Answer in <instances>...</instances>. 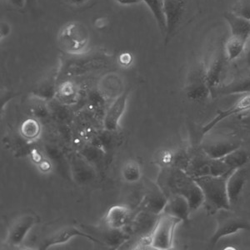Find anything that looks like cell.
<instances>
[{
	"instance_id": "3957f363",
	"label": "cell",
	"mask_w": 250,
	"mask_h": 250,
	"mask_svg": "<svg viewBox=\"0 0 250 250\" xmlns=\"http://www.w3.org/2000/svg\"><path fill=\"white\" fill-rule=\"evenodd\" d=\"M228 177L205 176L197 178V184L202 190L204 206L208 214L219 211L229 210L231 208L227 190Z\"/></svg>"
},
{
	"instance_id": "f546056e",
	"label": "cell",
	"mask_w": 250,
	"mask_h": 250,
	"mask_svg": "<svg viewBox=\"0 0 250 250\" xmlns=\"http://www.w3.org/2000/svg\"><path fill=\"white\" fill-rule=\"evenodd\" d=\"M95 24L98 28H104L107 25V20L105 19H100V20H96Z\"/></svg>"
},
{
	"instance_id": "4dcf8cb0",
	"label": "cell",
	"mask_w": 250,
	"mask_h": 250,
	"mask_svg": "<svg viewBox=\"0 0 250 250\" xmlns=\"http://www.w3.org/2000/svg\"><path fill=\"white\" fill-rule=\"evenodd\" d=\"M247 62L248 64H249V65H250V49H249V51H248L247 54Z\"/></svg>"
},
{
	"instance_id": "e0dca14e",
	"label": "cell",
	"mask_w": 250,
	"mask_h": 250,
	"mask_svg": "<svg viewBox=\"0 0 250 250\" xmlns=\"http://www.w3.org/2000/svg\"><path fill=\"white\" fill-rule=\"evenodd\" d=\"M250 110V94H246L239 99V101L233 104L231 108H228L226 110L219 111L216 116L208 123L203 128V134H207L211 129H213L218 124L227 119L229 117L233 116L234 114H241L245 111Z\"/></svg>"
},
{
	"instance_id": "ba28073f",
	"label": "cell",
	"mask_w": 250,
	"mask_h": 250,
	"mask_svg": "<svg viewBox=\"0 0 250 250\" xmlns=\"http://www.w3.org/2000/svg\"><path fill=\"white\" fill-rule=\"evenodd\" d=\"M159 215L148 211L140 209L133 216L127 227L128 233H130V235L136 236L140 239H144L145 242H147L148 245V238L154 230Z\"/></svg>"
},
{
	"instance_id": "6da1fadb",
	"label": "cell",
	"mask_w": 250,
	"mask_h": 250,
	"mask_svg": "<svg viewBox=\"0 0 250 250\" xmlns=\"http://www.w3.org/2000/svg\"><path fill=\"white\" fill-rule=\"evenodd\" d=\"M156 183L167 198L173 195L185 197L189 203L192 212L204 205L201 188L195 179L181 168L173 166L161 167Z\"/></svg>"
},
{
	"instance_id": "7402d4cb",
	"label": "cell",
	"mask_w": 250,
	"mask_h": 250,
	"mask_svg": "<svg viewBox=\"0 0 250 250\" xmlns=\"http://www.w3.org/2000/svg\"><path fill=\"white\" fill-rule=\"evenodd\" d=\"M123 179L128 184H134L141 179V168L139 163L129 160L123 166Z\"/></svg>"
},
{
	"instance_id": "2e32d148",
	"label": "cell",
	"mask_w": 250,
	"mask_h": 250,
	"mask_svg": "<svg viewBox=\"0 0 250 250\" xmlns=\"http://www.w3.org/2000/svg\"><path fill=\"white\" fill-rule=\"evenodd\" d=\"M239 148H240L239 143L229 139H218L206 141L202 145V150L208 156L217 159H222Z\"/></svg>"
},
{
	"instance_id": "277c9868",
	"label": "cell",
	"mask_w": 250,
	"mask_h": 250,
	"mask_svg": "<svg viewBox=\"0 0 250 250\" xmlns=\"http://www.w3.org/2000/svg\"><path fill=\"white\" fill-rule=\"evenodd\" d=\"M181 220L167 213H162L154 230L148 239V247L154 250H170L173 246L174 231Z\"/></svg>"
},
{
	"instance_id": "7a4b0ae2",
	"label": "cell",
	"mask_w": 250,
	"mask_h": 250,
	"mask_svg": "<svg viewBox=\"0 0 250 250\" xmlns=\"http://www.w3.org/2000/svg\"><path fill=\"white\" fill-rule=\"evenodd\" d=\"M164 12L167 44L196 17L199 12V0H164Z\"/></svg>"
},
{
	"instance_id": "9c48e42d",
	"label": "cell",
	"mask_w": 250,
	"mask_h": 250,
	"mask_svg": "<svg viewBox=\"0 0 250 250\" xmlns=\"http://www.w3.org/2000/svg\"><path fill=\"white\" fill-rule=\"evenodd\" d=\"M168 198L166 197L162 189L157 183L147 182L146 189L143 197L142 202L140 205V209L148 211L155 214H161Z\"/></svg>"
},
{
	"instance_id": "7c38bea8",
	"label": "cell",
	"mask_w": 250,
	"mask_h": 250,
	"mask_svg": "<svg viewBox=\"0 0 250 250\" xmlns=\"http://www.w3.org/2000/svg\"><path fill=\"white\" fill-rule=\"evenodd\" d=\"M241 230L250 232V224L249 222L238 217H222L218 221L216 231L211 237V245H215L222 238L233 235Z\"/></svg>"
},
{
	"instance_id": "1f68e13d",
	"label": "cell",
	"mask_w": 250,
	"mask_h": 250,
	"mask_svg": "<svg viewBox=\"0 0 250 250\" xmlns=\"http://www.w3.org/2000/svg\"><path fill=\"white\" fill-rule=\"evenodd\" d=\"M26 1H27V5H29V4L32 3V1H34V0H26Z\"/></svg>"
},
{
	"instance_id": "d4e9b609",
	"label": "cell",
	"mask_w": 250,
	"mask_h": 250,
	"mask_svg": "<svg viewBox=\"0 0 250 250\" xmlns=\"http://www.w3.org/2000/svg\"><path fill=\"white\" fill-rule=\"evenodd\" d=\"M231 12L237 16L250 20V0H238Z\"/></svg>"
},
{
	"instance_id": "83f0119b",
	"label": "cell",
	"mask_w": 250,
	"mask_h": 250,
	"mask_svg": "<svg viewBox=\"0 0 250 250\" xmlns=\"http://www.w3.org/2000/svg\"><path fill=\"white\" fill-rule=\"evenodd\" d=\"M8 2L18 9H23V7L27 4L26 0H8Z\"/></svg>"
},
{
	"instance_id": "cb8c5ba5",
	"label": "cell",
	"mask_w": 250,
	"mask_h": 250,
	"mask_svg": "<svg viewBox=\"0 0 250 250\" xmlns=\"http://www.w3.org/2000/svg\"><path fill=\"white\" fill-rule=\"evenodd\" d=\"M40 126L34 120H27L21 127V133L28 140H34L40 134Z\"/></svg>"
},
{
	"instance_id": "8992f818",
	"label": "cell",
	"mask_w": 250,
	"mask_h": 250,
	"mask_svg": "<svg viewBox=\"0 0 250 250\" xmlns=\"http://www.w3.org/2000/svg\"><path fill=\"white\" fill-rule=\"evenodd\" d=\"M224 43H217V45L212 50L208 62L205 64L208 84L211 91L221 85L226 74L227 62H229L225 55Z\"/></svg>"
},
{
	"instance_id": "4316f807",
	"label": "cell",
	"mask_w": 250,
	"mask_h": 250,
	"mask_svg": "<svg viewBox=\"0 0 250 250\" xmlns=\"http://www.w3.org/2000/svg\"><path fill=\"white\" fill-rule=\"evenodd\" d=\"M63 1L72 7H83L91 0H63Z\"/></svg>"
},
{
	"instance_id": "603a6c76",
	"label": "cell",
	"mask_w": 250,
	"mask_h": 250,
	"mask_svg": "<svg viewBox=\"0 0 250 250\" xmlns=\"http://www.w3.org/2000/svg\"><path fill=\"white\" fill-rule=\"evenodd\" d=\"M150 8L157 23L161 29L163 34L166 31V21H165V12H164V0H144Z\"/></svg>"
},
{
	"instance_id": "5bb4252c",
	"label": "cell",
	"mask_w": 250,
	"mask_h": 250,
	"mask_svg": "<svg viewBox=\"0 0 250 250\" xmlns=\"http://www.w3.org/2000/svg\"><path fill=\"white\" fill-rule=\"evenodd\" d=\"M133 216L129 208L125 205H114L106 213L104 225L112 229L122 230L128 227Z\"/></svg>"
},
{
	"instance_id": "ac0fdd59",
	"label": "cell",
	"mask_w": 250,
	"mask_h": 250,
	"mask_svg": "<svg viewBox=\"0 0 250 250\" xmlns=\"http://www.w3.org/2000/svg\"><path fill=\"white\" fill-rule=\"evenodd\" d=\"M163 213L175 217L182 222L189 220L191 211L190 205L185 197L181 195H173L168 197L167 204L165 205Z\"/></svg>"
},
{
	"instance_id": "52a82bcc",
	"label": "cell",
	"mask_w": 250,
	"mask_h": 250,
	"mask_svg": "<svg viewBox=\"0 0 250 250\" xmlns=\"http://www.w3.org/2000/svg\"><path fill=\"white\" fill-rule=\"evenodd\" d=\"M186 92L188 97L196 102H203L210 96L211 90L208 84L205 62H198L192 68L188 80Z\"/></svg>"
},
{
	"instance_id": "d6986e66",
	"label": "cell",
	"mask_w": 250,
	"mask_h": 250,
	"mask_svg": "<svg viewBox=\"0 0 250 250\" xmlns=\"http://www.w3.org/2000/svg\"><path fill=\"white\" fill-rule=\"evenodd\" d=\"M224 18L230 28V37L245 43L250 40V20L239 17L232 12H225Z\"/></svg>"
},
{
	"instance_id": "f1b7e54d",
	"label": "cell",
	"mask_w": 250,
	"mask_h": 250,
	"mask_svg": "<svg viewBox=\"0 0 250 250\" xmlns=\"http://www.w3.org/2000/svg\"><path fill=\"white\" fill-rule=\"evenodd\" d=\"M120 61L124 63V64H128L131 62L130 54H124L120 58Z\"/></svg>"
},
{
	"instance_id": "9a60e30c",
	"label": "cell",
	"mask_w": 250,
	"mask_h": 250,
	"mask_svg": "<svg viewBox=\"0 0 250 250\" xmlns=\"http://www.w3.org/2000/svg\"><path fill=\"white\" fill-rule=\"evenodd\" d=\"M128 96V92H125L119 98H117L108 108L104 119V126L106 130L110 131V132L117 130L120 120L126 109Z\"/></svg>"
},
{
	"instance_id": "4fadbf2b",
	"label": "cell",
	"mask_w": 250,
	"mask_h": 250,
	"mask_svg": "<svg viewBox=\"0 0 250 250\" xmlns=\"http://www.w3.org/2000/svg\"><path fill=\"white\" fill-rule=\"evenodd\" d=\"M249 179L250 169L246 167V165L233 170L228 177V195L231 206L236 205L239 201Z\"/></svg>"
},
{
	"instance_id": "30bf717a",
	"label": "cell",
	"mask_w": 250,
	"mask_h": 250,
	"mask_svg": "<svg viewBox=\"0 0 250 250\" xmlns=\"http://www.w3.org/2000/svg\"><path fill=\"white\" fill-rule=\"evenodd\" d=\"M74 237H83L89 239L91 241L95 242L99 245H102V243L99 239L92 236L90 233L83 232L79 229L74 226H65L61 228L60 229L55 231L50 235L43 239V242L40 245V250H47L49 247L54 245H62L69 241Z\"/></svg>"
},
{
	"instance_id": "8fae6325",
	"label": "cell",
	"mask_w": 250,
	"mask_h": 250,
	"mask_svg": "<svg viewBox=\"0 0 250 250\" xmlns=\"http://www.w3.org/2000/svg\"><path fill=\"white\" fill-rule=\"evenodd\" d=\"M36 223L37 217L33 213H25L18 217L9 227L7 237L9 245L15 247L21 245Z\"/></svg>"
},
{
	"instance_id": "ffe728a7",
	"label": "cell",
	"mask_w": 250,
	"mask_h": 250,
	"mask_svg": "<svg viewBox=\"0 0 250 250\" xmlns=\"http://www.w3.org/2000/svg\"><path fill=\"white\" fill-rule=\"evenodd\" d=\"M235 94H250V75L240 76L232 80L229 83L220 85L211 91V94L213 95Z\"/></svg>"
},
{
	"instance_id": "484cf974",
	"label": "cell",
	"mask_w": 250,
	"mask_h": 250,
	"mask_svg": "<svg viewBox=\"0 0 250 250\" xmlns=\"http://www.w3.org/2000/svg\"><path fill=\"white\" fill-rule=\"evenodd\" d=\"M75 93L76 92L74 86L71 85L70 83L63 84V87L60 88L59 92V98L60 101H62V103H70L72 100H74Z\"/></svg>"
},
{
	"instance_id": "5b68a950",
	"label": "cell",
	"mask_w": 250,
	"mask_h": 250,
	"mask_svg": "<svg viewBox=\"0 0 250 250\" xmlns=\"http://www.w3.org/2000/svg\"><path fill=\"white\" fill-rule=\"evenodd\" d=\"M59 42L62 49L69 54H81L88 42V30L80 23H68L59 34Z\"/></svg>"
},
{
	"instance_id": "44dd1931",
	"label": "cell",
	"mask_w": 250,
	"mask_h": 250,
	"mask_svg": "<svg viewBox=\"0 0 250 250\" xmlns=\"http://www.w3.org/2000/svg\"><path fill=\"white\" fill-rule=\"evenodd\" d=\"M221 159L231 170L233 171L247 165L250 161V156L246 151L239 148L223 157Z\"/></svg>"
}]
</instances>
